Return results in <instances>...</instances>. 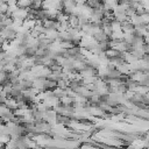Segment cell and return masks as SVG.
Segmentation results:
<instances>
[{"label":"cell","mask_w":149,"mask_h":149,"mask_svg":"<svg viewBox=\"0 0 149 149\" xmlns=\"http://www.w3.org/2000/svg\"><path fill=\"white\" fill-rule=\"evenodd\" d=\"M69 20H70V23H71L72 26L78 24V16H76V15H70V16H69Z\"/></svg>","instance_id":"cell-4"},{"label":"cell","mask_w":149,"mask_h":149,"mask_svg":"<svg viewBox=\"0 0 149 149\" xmlns=\"http://www.w3.org/2000/svg\"><path fill=\"white\" fill-rule=\"evenodd\" d=\"M7 12H8V3H7V2H2V3L0 5V13L6 14Z\"/></svg>","instance_id":"cell-3"},{"label":"cell","mask_w":149,"mask_h":149,"mask_svg":"<svg viewBox=\"0 0 149 149\" xmlns=\"http://www.w3.org/2000/svg\"><path fill=\"white\" fill-rule=\"evenodd\" d=\"M16 5H17L19 8L26 9V8H29V7H30L31 0H17V1H16Z\"/></svg>","instance_id":"cell-1"},{"label":"cell","mask_w":149,"mask_h":149,"mask_svg":"<svg viewBox=\"0 0 149 149\" xmlns=\"http://www.w3.org/2000/svg\"><path fill=\"white\" fill-rule=\"evenodd\" d=\"M119 27H120V22H118V21H115V22H113V23H112V28H113L114 30H116V29H119Z\"/></svg>","instance_id":"cell-5"},{"label":"cell","mask_w":149,"mask_h":149,"mask_svg":"<svg viewBox=\"0 0 149 149\" xmlns=\"http://www.w3.org/2000/svg\"><path fill=\"white\" fill-rule=\"evenodd\" d=\"M42 1H43V0H31V5H30V8H33V9H36V10L41 9V8H42Z\"/></svg>","instance_id":"cell-2"}]
</instances>
